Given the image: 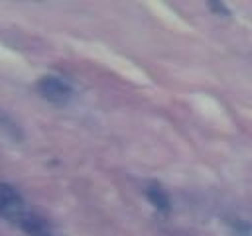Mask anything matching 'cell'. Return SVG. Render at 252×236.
Segmentation results:
<instances>
[{"mask_svg": "<svg viewBox=\"0 0 252 236\" xmlns=\"http://www.w3.org/2000/svg\"><path fill=\"white\" fill-rule=\"evenodd\" d=\"M37 90L47 102L57 106H65L73 98V87L65 79L55 75H43L37 81Z\"/></svg>", "mask_w": 252, "mask_h": 236, "instance_id": "obj_1", "label": "cell"}, {"mask_svg": "<svg viewBox=\"0 0 252 236\" xmlns=\"http://www.w3.org/2000/svg\"><path fill=\"white\" fill-rule=\"evenodd\" d=\"M45 236H51V234H45Z\"/></svg>", "mask_w": 252, "mask_h": 236, "instance_id": "obj_7", "label": "cell"}, {"mask_svg": "<svg viewBox=\"0 0 252 236\" xmlns=\"http://www.w3.org/2000/svg\"><path fill=\"white\" fill-rule=\"evenodd\" d=\"M24 212H26V205H24L22 195L12 185L0 183V214L16 222Z\"/></svg>", "mask_w": 252, "mask_h": 236, "instance_id": "obj_2", "label": "cell"}, {"mask_svg": "<svg viewBox=\"0 0 252 236\" xmlns=\"http://www.w3.org/2000/svg\"><path fill=\"white\" fill-rule=\"evenodd\" d=\"M0 138L10 142V144H20L24 142V130L20 128V124L6 112L0 108Z\"/></svg>", "mask_w": 252, "mask_h": 236, "instance_id": "obj_3", "label": "cell"}, {"mask_svg": "<svg viewBox=\"0 0 252 236\" xmlns=\"http://www.w3.org/2000/svg\"><path fill=\"white\" fill-rule=\"evenodd\" d=\"M209 8L217 14V16H222V18H226V16H230V10L222 4V2H219V0H209Z\"/></svg>", "mask_w": 252, "mask_h": 236, "instance_id": "obj_6", "label": "cell"}, {"mask_svg": "<svg viewBox=\"0 0 252 236\" xmlns=\"http://www.w3.org/2000/svg\"><path fill=\"white\" fill-rule=\"evenodd\" d=\"M16 224L24 232H28L30 236H45L47 234V222L41 216H37L33 212H28V210L16 220Z\"/></svg>", "mask_w": 252, "mask_h": 236, "instance_id": "obj_4", "label": "cell"}, {"mask_svg": "<svg viewBox=\"0 0 252 236\" xmlns=\"http://www.w3.org/2000/svg\"><path fill=\"white\" fill-rule=\"evenodd\" d=\"M146 197L150 199V203L158 208V210H161V212H167L169 208H171V203H169V197L165 195V191L163 189H159L158 185H150L148 189H146Z\"/></svg>", "mask_w": 252, "mask_h": 236, "instance_id": "obj_5", "label": "cell"}]
</instances>
